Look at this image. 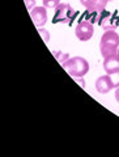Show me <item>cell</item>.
Returning <instances> with one entry per match:
<instances>
[{"label": "cell", "instance_id": "8fae6325", "mask_svg": "<svg viewBox=\"0 0 119 157\" xmlns=\"http://www.w3.org/2000/svg\"><path fill=\"white\" fill-rule=\"evenodd\" d=\"M42 2L47 9H56V7L60 4V0H42Z\"/></svg>", "mask_w": 119, "mask_h": 157}, {"label": "cell", "instance_id": "7c38bea8", "mask_svg": "<svg viewBox=\"0 0 119 157\" xmlns=\"http://www.w3.org/2000/svg\"><path fill=\"white\" fill-rule=\"evenodd\" d=\"M109 76H110V80H111L113 88H114V89H117V88L119 86V71L113 72V73H110Z\"/></svg>", "mask_w": 119, "mask_h": 157}, {"label": "cell", "instance_id": "8992f818", "mask_svg": "<svg viewBox=\"0 0 119 157\" xmlns=\"http://www.w3.org/2000/svg\"><path fill=\"white\" fill-rule=\"evenodd\" d=\"M100 25L105 30H115L119 25V17L117 14H110L106 13L101 20H100Z\"/></svg>", "mask_w": 119, "mask_h": 157}, {"label": "cell", "instance_id": "9a60e30c", "mask_svg": "<svg viewBox=\"0 0 119 157\" xmlns=\"http://www.w3.org/2000/svg\"><path fill=\"white\" fill-rule=\"evenodd\" d=\"M75 80L79 82V84H80L83 88H85V82H84V80H83V78L81 77H75Z\"/></svg>", "mask_w": 119, "mask_h": 157}, {"label": "cell", "instance_id": "5bb4252c", "mask_svg": "<svg viewBox=\"0 0 119 157\" xmlns=\"http://www.w3.org/2000/svg\"><path fill=\"white\" fill-rule=\"evenodd\" d=\"M24 2H25V6H26L28 11H32V9L34 8V6H36V0H24Z\"/></svg>", "mask_w": 119, "mask_h": 157}, {"label": "cell", "instance_id": "e0dca14e", "mask_svg": "<svg viewBox=\"0 0 119 157\" xmlns=\"http://www.w3.org/2000/svg\"><path fill=\"white\" fill-rule=\"evenodd\" d=\"M115 100L119 102V86L117 88V90H115Z\"/></svg>", "mask_w": 119, "mask_h": 157}, {"label": "cell", "instance_id": "2e32d148", "mask_svg": "<svg viewBox=\"0 0 119 157\" xmlns=\"http://www.w3.org/2000/svg\"><path fill=\"white\" fill-rule=\"evenodd\" d=\"M80 3L83 4V6H84V7H85V8H86V7L89 6V4H90V3H92V0H80Z\"/></svg>", "mask_w": 119, "mask_h": 157}, {"label": "cell", "instance_id": "6da1fadb", "mask_svg": "<svg viewBox=\"0 0 119 157\" xmlns=\"http://www.w3.org/2000/svg\"><path fill=\"white\" fill-rule=\"evenodd\" d=\"M101 54L103 58L118 55L119 48V36L115 33V30H106L103 33L100 42Z\"/></svg>", "mask_w": 119, "mask_h": 157}, {"label": "cell", "instance_id": "d6986e66", "mask_svg": "<svg viewBox=\"0 0 119 157\" xmlns=\"http://www.w3.org/2000/svg\"><path fill=\"white\" fill-rule=\"evenodd\" d=\"M107 2H113V0H107Z\"/></svg>", "mask_w": 119, "mask_h": 157}, {"label": "cell", "instance_id": "3957f363", "mask_svg": "<svg viewBox=\"0 0 119 157\" xmlns=\"http://www.w3.org/2000/svg\"><path fill=\"white\" fill-rule=\"evenodd\" d=\"M76 16V11L67 3H60L55 9L54 21L56 24H71L73 17Z\"/></svg>", "mask_w": 119, "mask_h": 157}, {"label": "cell", "instance_id": "5b68a950", "mask_svg": "<svg viewBox=\"0 0 119 157\" xmlns=\"http://www.w3.org/2000/svg\"><path fill=\"white\" fill-rule=\"evenodd\" d=\"M30 16L33 22L36 24V26H43L47 21V8L44 6L41 7H34L30 11Z\"/></svg>", "mask_w": 119, "mask_h": 157}, {"label": "cell", "instance_id": "277c9868", "mask_svg": "<svg viewBox=\"0 0 119 157\" xmlns=\"http://www.w3.org/2000/svg\"><path fill=\"white\" fill-rule=\"evenodd\" d=\"M75 34L80 41H89L94 34V26L90 21H81L75 29Z\"/></svg>", "mask_w": 119, "mask_h": 157}, {"label": "cell", "instance_id": "4fadbf2b", "mask_svg": "<svg viewBox=\"0 0 119 157\" xmlns=\"http://www.w3.org/2000/svg\"><path fill=\"white\" fill-rule=\"evenodd\" d=\"M38 33H39V36L42 37V39H43V42L44 43H48L50 42V33H48L46 29H43V28H38Z\"/></svg>", "mask_w": 119, "mask_h": 157}, {"label": "cell", "instance_id": "9c48e42d", "mask_svg": "<svg viewBox=\"0 0 119 157\" xmlns=\"http://www.w3.org/2000/svg\"><path fill=\"white\" fill-rule=\"evenodd\" d=\"M107 0H92V3L86 7L89 12H93V13H100L102 12L103 9L106 8L107 6Z\"/></svg>", "mask_w": 119, "mask_h": 157}, {"label": "cell", "instance_id": "30bf717a", "mask_svg": "<svg viewBox=\"0 0 119 157\" xmlns=\"http://www.w3.org/2000/svg\"><path fill=\"white\" fill-rule=\"evenodd\" d=\"M52 54H54V56L56 58V60H58L59 63H60L62 66H63L64 63H66V62L68 60L69 58H71V56H69L67 52H63V51H54Z\"/></svg>", "mask_w": 119, "mask_h": 157}, {"label": "cell", "instance_id": "ba28073f", "mask_svg": "<svg viewBox=\"0 0 119 157\" xmlns=\"http://www.w3.org/2000/svg\"><path fill=\"white\" fill-rule=\"evenodd\" d=\"M103 70L106 71L107 75L119 71V58H118V55L105 58V60H103Z\"/></svg>", "mask_w": 119, "mask_h": 157}, {"label": "cell", "instance_id": "ac0fdd59", "mask_svg": "<svg viewBox=\"0 0 119 157\" xmlns=\"http://www.w3.org/2000/svg\"><path fill=\"white\" fill-rule=\"evenodd\" d=\"M118 58H119V48H118Z\"/></svg>", "mask_w": 119, "mask_h": 157}, {"label": "cell", "instance_id": "7a4b0ae2", "mask_svg": "<svg viewBox=\"0 0 119 157\" xmlns=\"http://www.w3.org/2000/svg\"><path fill=\"white\" fill-rule=\"evenodd\" d=\"M63 68L72 77H83L89 71V63L81 56H75V58H69L63 64Z\"/></svg>", "mask_w": 119, "mask_h": 157}, {"label": "cell", "instance_id": "52a82bcc", "mask_svg": "<svg viewBox=\"0 0 119 157\" xmlns=\"http://www.w3.org/2000/svg\"><path fill=\"white\" fill-rule=\"evenodd\" d=\"M96 89L98 93H101V94H106V93H109L111 89H114L111 80H110V76L105 75V76L98 77L97 81H96Z\"/></svg>", "mask_w": 119, "mask_h": 157}]
</instances>
